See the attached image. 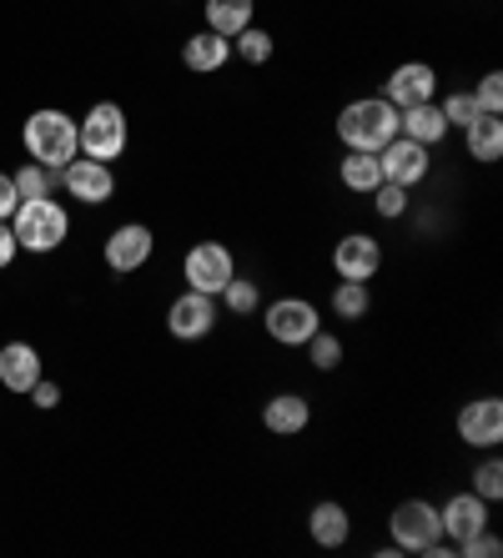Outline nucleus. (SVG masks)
Here are the masks:
<instances>
[{"label":"nucleus","instance_id":"obj_1","mask_svg":"<svg viewBox=\"0 0 503 558\" xmlns=\"http://www.w3.org/2000/svg\"><path fill=\"white\" fill-rule=\"evenodd\" d=\"M387 533H393V548L398 554H423V558H448L453 544L443 538V519L428 498H403L393 513H387Z\"/></svg>","mask_w":503,"mask_h":558},{"label":"nucleus","instance_id":"obj_2","mask_svg":"<svg viewBox=\"0 0 503 558\" xmlns=\"http://www.w3.org/2000/svg\"><path fill=\"white\" fill-rule=\"evenodd\" d=\"M21 142H26L31 161H40L46 171H61L65 161H76L81 156V136H76V121L56 111V106H40L31 111L26 126H21Z\"/></svg>","mask_w":503,"mask_h":558},{"label":"nucleus","instance_id":"obj_3","mask_svg":"<svg viewBox=\"0 0 503 558\" xmlns=\"http://www.w3.org/2000/svg\"><path fill=\"white\" fill-rule=\"evenodd\" d=\"M398 136V106H387L383 96H362L337 111V142L348 151H383Z\"/></svg>","mask_w":503,"mask_h":558},{"label":"nucleus","instance_id":"obj_4","mask_svg":"<svg viewBox=\"0 0 503 558\" xmlns=\"http://www.w3.org/2000/svg\"><path fill=\"white\" fill-rule=\"evenodd\" d=\"M11 232H15V242H21V252H36V257H46V252H56L65 242V232H71V217H65L61 202L40 196V202H21V207H15Z\"/></svg>","mask_w":503,"mask_h":558},{"label":"nucleus","instance_id":"obj_5","mask_svg":"<svg viewBox=\"0 0 503 558\" xmlns=\"http://www.w3.org/2000/svg\"><path fill=\"white\" fill-rule=\"evenodd\" d=\"M76 136H81V151L91 156V161H117L121 151H127V111H121L117 101H96L86 111V121H76Z\"/></svg>","mask_w":503,"mask_h":558},{"label":"nucleus","instance_id":"obj_6","mask_svg":"<svg viewBox=\"0 0 503 558\" xmlns=\"http://www.w3.org/2000/svg\"><path fill=\"white\" fill-rule=\"evenodd\" d=\"M181 277L192 292H207V298H221V287L237 277V262L227 242H196L187 257H181Z\"/></svg>","mask_w":503,"mask_h":558},{"label":"nucleus","instance_id":"obj_7","mask_svg":"<svg viewBox=\"0 0 503 558\" xmlns=\"http://www.w3.org/2000/svg\"><path fill=\"white\" fill-rule=\"evenodd\" d=\"M262 327H267V338L277 348H308V338L323 327V317H318V307L308 298H277L262 312Z\"/></svg>","mask_w":503,"mask_h":558},{"label":"nucleus","instance_id":"obj_8","mask_svg":"<svg viewBox=\"0 0 503 558\" xmlns=\"http://www.w3.org/2000/svg\"><path fill=\"white\" fill-rule=\"evenodd\" d=\"M56 182L71 192V202H86V207H101L117 196V177H111V161H91V156H76L56 171Z\"/></svg>","mask_w":503,"mask_h":558},{"label":"nucleus","instance_id":"obj_9","mask_svg":"<svg viewBox=\"0 0 503 558\" xmlns=\"http://www.w3.org/2000/svg\"><path fill=\"white\" fill-rule=\"evenodd\" d=\"M167 332L177 342H202L217 332V298H207V292H181L177 302L167 307Z\"/></svg>","mask_w":503,"mask_h":558},{"label":"nucleus","instance_id":"obj_10","mask_svg":"<svg viewBox=\"0 0 503 558\" xmlns=\"http://www.w3.org/2000/svg\"><path fill=\"white\" fill-rule=\"evenodd\" d=\"M383 101L408 111V106H423V101H439V71L428 61H403L393 65V76L383 81Z\"/></svg>","mask_w":503,"mask_h":558},{"label":"nucleus","instance_id":"obj_11","mask_svg":"<svg viewBox=\"0 0 503 558\" xmlns=\"http://www.w3.org/2000/svg\"><path fill=\"white\" fill-rule=\"evenodd\" d=\"M378 167H383V182H398L414 192L418 182H428V171H433V146H418L408 136H393V142L378 151Z\"/></svg>","mask_w":503,"mask_h":558},{"label":"nucleus","instance_id":"obj_12","mask_svg":"<svg viewBox=\"0 0 503 558\" xmlns=\"http://www.w3.org/2000/svg\"><path fill=\"white\" fill-rule=\"evenodd\" d=\"M453 428H458V438H464L468 448H483V453H489V448H499V442H503V398H493V392H489V398L464 403Z\"/></svg>","mask_w":503,"mask_h":558},{"label":"nucleus","instance_id":"obj_13","mask_svg":"<svg viewBox=\"0 0 503 558\" xmlns=\"http://www.w3.org/2000/svg\"><path fill=\"white\" fill-rule=\"evenodd\" d=\"M333 272L343 282H373L383 272V247H378V236L368 232H348L343 242L333 247Z\"/></svg>","mask_w":503,"mask_h":558},{"label":"nucleus","instance_id":"obj_14","mask_svg":"<svg viewBox=\"0 0 503 558\" xmlns=\"http://www.w3.org/2000/svg\"><path fill=\"white\" fill-rule=\"evenodd\" d=\"M152 252H156V236H152V227H142V221H127V227H117V232L106 236V267L111 272H142L146 262H152Z\"/></svg>","mask_w":503,"mask_h":558},{"label":"nucleus","instance_id":"obj_15","mask_svg":"<svg viewBox=\"0 0 503 558\" xmlns=\"http://www.w3.org/2000/svg\"><path fill=\"white\" fill-rule=\"evenodd\" d=\"M439 519H443V538H448V544H464L478 529H489V504L468 488V494H453L448 504L439 508Z\"/></svg>","mask_w":503,"mask_h":558},{"label":"nucleus","instance_id":"obj_16","mask_svg":"<svg viewBox=\"0 0 503 558\" xmlns=\"http://www.w3.org/2000/svg\"><path fill=\"white\" fill-rule=\"evenodd\" d=\"M308 423H312V403L302 392H272L262 403V428L277 433V438H297V433H308Z\"/></svg>","mask_w":503,"mask_h":558},{"label":"nucleus","instance_id":"obj_17","mask_svg":"<svg viewBox=\"0 0 503 558\" xmlns=\"http://www.w3.org/2000/svg\"><path fill=\"white\" fill-rule=\"evenodd\" d=\"M36 383H40V352L31 342H5L0 348V388L26 398Z\"/></svg>","mask_w":503,"mask_h":558},{"label":"nucleus","instance_id":"obj_18","mask_svg":"<svg viewBox=\"0 0 503 558\" xmlns=\"http://www.w3.org/2000/svg\"><path fill=\"white\" fill-rule=\"evenodd\" d=\"M308 533L318 548H343L352 538V513L337 498H323V504L308 508Z\"/></svg>","mask_w":503,"mask_h":558},{"label":"nucleus","instance_id":"obj_19","mask_svg":"<svg viewBox=\"0 0 503 558\" xmlns=\"http://www.w3.org/2000/svg\"><path fill=\"white\" fill-rule=\"evenodd\" d=\"M227 61H232V40L217 36V31H196V36H187V46H181V65L196 71V76H217Z\"/></svg>","mask_w":503,"mask_h":558},{"label":"nucleus","instance_id":"obj_20","mask_svg":"<svg viewBox=\"0 0 503 558\" xmlns=\"http://www.w3.org/2000/svg\"><path fill=\"white\" fill-rule=\"evenodd\" d=\"M398 136H408V142H418V146H443L453 136V126L443 121L439 101H423V106L398 111Z\"/></svg>","mask_w":503,"mask_h":558},{"label":"nucleus","instance_id":"obj_21","mask_svg":"<svg viewBox=\"0 0 503 558\" xmlns=\"http://www.w3.org/2000/svg\"><path fill=\"white\" fill-rule=\"evenodd\" d=\"M464 146H468V156H474L478 167H493V161L503 156V121L499 117L468 121V126H464Z\"/></svg>","mask_w":503,"mask_h":558},{"label":"nucleus","instance_id":"obj_22","mask_svg":"<svg viewBox=\"0 0 503 558\" xmlns=\"http://www.w3.org/2000/svg\"><path fill=\"white\" fill-rule=\"evenodd\" d=\"M252 15H258V0H207V31L227 40L252 26Z\"/></svg>","mask_w":503,"mask_h":558},{"label":"nucleus","instance_id":"obj_23","mask_svg":"<svg viewBox=\"0 0 503 558\" xmlns=\"http://www.w3.org/2000/svg\"><path fill=\"white\" fill-rule=\"evenodd\" d=\"M337 182L348 186V192H368L383 182V167H378V151H348L343 156V167H337Z\"/></svg>","mask_w":503,"mask_h":558},{"label":"nucleus","instance_id":"obj_24","mask_svg":"<svg viewBox=\"0 0 503 558\" xmlns=\"http://www.w3.org/2000/svg\"><path fill=\"white\" fill-rule=\"evenodd\" d=\"M368 307H373L368 282H343V277H337V287H333V312L337 317H343V323H358V317H368Z\"/></svg>","mask_w":503,"mask_h":558},{"label":"nucleus","instance_id":"obj_25","mask_svg":"<svg viewBox=\"0 0 503 558\" xmlns=\"http://www.w3.org/2000/svg\"><path fill=\"white\" fill-rule=\"evenodd\" d=\"M11 182H15V192H21V202H40V196H51L56 171H46L40 161H26V167L11 177Z\"/></svg>","mask_w":503,"mask_h":558},{"label":"nucleus","instance_id":"obj_26","mask_svg":"<svg viewBox=\"0 0 503 558\" xmlns=\"http://www.w3.org/2000/svg\"><path fill=\"white\" fill-rule=\"evenodd\" d=\"M232 51L242 56L247 65H267L272 61V31H262V26L237 31V36H232Z\"/></svg>","mask_w":503,"mask_h":558},{"label":"nucleus","instance_id":"obj_27","mask_svg":"<svg viewBox=\"0 0 503 558\" xmlns=\"http://www.w3.org/2000/svg\"><path fill=\"white\" fill-rule=\"evenodd\" d=\"M474 494L483 498V504H499L503 498V463L493 458V448H489V458L474 468Z\"/></svg>","mask_w":503,"mask_h":558},{"label":"nucleus","instance_id":"obj_28","mask_svg":"<svg viewBox=\"0 0 503 558\" xmlns=\"http://www.w3.org/2000/svg\"><path fill=\"white\" fill-rule=\"evenodd\" d=\"M308 357H312V367H318V373H333V367L343 363V338H333V332H323V327H318V332L308 338Z\"/></svg>","mask_w":503,"mask_h":558},{"label":"nucleus","instance_id":"obj_29","mask_svg":"<svg viewBox=\"0 0 503 558\" xmlns=\"http://www.w3.org/2000/svg\"><path fill=\"white\" fill-rule=\"evenodd\" d=\"M439 111H443V121H448L453 131H464L468 121L483 117V111H478V101H474V92H453V96H443Z\"/></svg>","mask_w":503,"mask_h":558},{"label":"nucleus","instance_id":"obj_30","mask_svg":"<svg viewBox=\"0 0 503 558\" xmlns=\"http://www.w3.org/2000/svg\"><path fill=\"white\" fill-rule=\"evenodd\" d=\"M221 302H227L237 317H247V312L262 307V292H258V282H247V277H232V282L221 287Z\"/></svg>","mask_w":503,"mask_h":558},{"label":"nucleus","instance_id":"obj_31","mask_svg":"<svg viewBox=\"0 0 503 558\" xmlns=\"http://www.w3.org/2000/svg\"><path fill=\"white\" fill-rule=\"evenodd\" d=\"M373 211H378L383 221L403 217V211H408V186H398V182H378V186H373Z\"/></svg>","mask_w":503,"mask_h":558},{"label":"nucleus","instance_id":"obj_32","mask_svg":"<svg viewBox=\"0 0 503 558\" xmlns=\"http://www.w3.org/2000/svg\"><path fill=\"white\" fill-rule=\"evenodd\" d=\"M453 554H464V558H499V554H503V538H499L493 529H478L474 538L453 544Z\"/></svg>","mask_w":503,"mask_h":558},{"label":"nucleus","instance_id":"obj_33","mask_svg":"<svg viewBox=\"0 0 503 558\" xmlns=\"http://www.w3.org/2000/svg\"><path fill=\"white\" fill-rule=\"evenodd\" d=\"M474 101H478V111H483V117H499V111H503V76H499V71H489V76L478 81Z\"/></svg>","mask_w":503,"mask_h":558},{"label":"nucleus","instance_id":"obj_34","mask_svg":"<svg viewBox=\"0 0 503 558\" xmlns=\"http://www.w3.org/2000/svg\"><path fill=\"white\" fill-rule=\"evenodd\" d=\"M15 207H21V192H15L11 182V171H0V221H11Z\"/></svg>","mask_w":503,"mask_h":558},{"label":"nucleus","instance_id":"obj_35","mask_svg":"<svg viewBox=\"0 0 503 558\" xmlns=\"http://www.w3.org/2000/svg\"><path fill=\"white\" fill-rule=\"evenodd\" d=\"M26 398H31V403L40 408V413H51V408L61 403V388H56V383H46V377H40V383H36V388L26 392Z\"/></svg>","mask_w":503,"mask_h":558},{"label":"nucleus","instance_id":"obj_36","mask_svg":"<svg viewBox=\"0 0 503 558\" xmlns=\"http://www.w3.org/2000/svg\"><path fill=\"white\" fill-rule=\"evenodd\" d=\"M15 252H21V242H15V232H11V221H0V272L15 262Z\"/></svg>","mask_w":503,"mask_h":558}]
</instances>
